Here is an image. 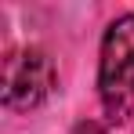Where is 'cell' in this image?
<instances>
[{
  "mask_svg": "<svg viewBox=\"0 0 134 134\" xmlns=\"http://www.w3.org/2000/svg\"><path fill=\"white\" fill-rule=\"evenodd\" d=\"M98 98L109 123H127L134 116V15H120L102 36Z\"/></svg>",
  "mask_w": 134,
  "mask_h": 134,
  "instance_id": "6da1fadb",
  "label": "cell"
},
{
  "mask_svg": "<svg viewBox=\"0 0 134 134\" xmlns=\"http://www.w3.org/2000/svg\"><path fill=\"white\" fill-rule=\"evenodd\" d=\"M72 134H105L102 131V123H94V120H83V123H76Z\"/></svg>",
  "mask_w": 134,
  "mask_h": 134,
  "instance_id": "3957f363",
  "label": "cell"
},
{
  "mask_svg": "<svg viewBox=\"0 0 134 134\" xmlns=\"http://www.w3.org/2000/svg\"><path fill=\"white\" fill-rule=\"evenodd\" d=\"M58 83L54 62L40 47H22L4 62V105L11 112H29L51 98Z\"/></svg>",
  "mask_w": 134,
  "mask_h": 134,
  "instance_id": "7a4b0ae2",
  "label": "cell"
}]
</instances>
